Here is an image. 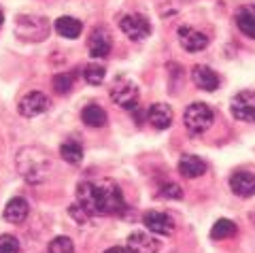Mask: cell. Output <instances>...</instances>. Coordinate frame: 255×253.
Returning <instances> with one entry per match:
<instances>
[{"mask_svg": "<svg viewBox=\"0 0 255 253\" xmlns=\"http://www.w3.org/2000/svg\"><path fill=\"white\" fill-rule=\"evenodd\" d=\"M77 202L90 213V215H119L126 211V200L119 185L113 181H102V183H79L77 187Z\"/></svg>", "mask_w": 255, "mask_h": 253, "instance_id": "cell-1", "label": "cell"}, {"mask_svg": "<svg viewBox=\"0 0 255 253\" xmlns=\"http://www.w3.org/2000/svg\"><path fill=\"white\" fill-rule=\"evenodd\" d=\"M15 168L21 175V179L30 185H38L49 177L53 168L51 155L38 145H28L21 147L17 155H15Z\"/></svg>", "mask_w": 255, "mask_h": 253, "instance_id": "cell-2", "label": "cell"}, {"mask_svg": "<svg viewBox=\"0 0 255 253\" xmlns=\"http://www.w3.org/2000/svg\"><path fill=\"white\" fill-rule=\"evenodd\" d=\"M183 122H185V128L189 134L200 136V134H204L213 126L215 113L209 105H204V102H191V105L185 109V113H183Z\"/></svg>", "mask_w": 255, "mask_h": 253, "instance_id": "cell-3", "label": "cell"}, {"mask_svg": "<svg viewBox=\"0 0 255 253\" xmlns=\"http://www.w3.org/2000/svg\"><path fill=\"white\" fill-rule=\"evenodd\" d=\"M111 100L126 111H132L138 107V85L128 77H117L111 85Z\"/></svg>", "mask_w": 255, "mask_h": 253, "instance_id": "cell-4", "label": "cell"}, {"mask_svg": "<svg viewBox=\"0 0 255 253\" xmlns=\"http://www.w3.org/2000/svg\"><path fill=\"white\" fill-rule=\"evenodd\" d=\"M15 32L23 41H45L49 34V21L45 17H36V15H21L15 21Z\"/></svg>", "mask_w": 255, "mask_h": 253, "instance_id": "cell-5", "label": "cell"}, {"mask_svg": "<svg viewBox=\"0 0 255 253\" xmlns=\"http://www.w3.org/2000/svg\"><path fill=\"white\" fill-rule=\"evenodd\" d=\"M119 28L122 32L130 38V41H142L151 34V23L145 15L140 13H130V15H122L119 17Z\"/></svg>", "mask_w": 255, "mask_h": 253, "instance_id": "cell-6", "label": "cell"}, {"mask_svg": "<svg viewBox=\"0 0 255 253\" xmlns=\"http://www.w3.org/2000/svg\"><path fill=\"white\" fill-rule=\"evenodd\" d=\"M230 111H232V115L238 122L255 124V92L253 90L238 92L232 98V102H230Z\"/></svg>", "mask_w": 255, "mask_h": 253, "instance_id": "cell-7", "label": "cell"}, {"mask_svg": "<svg viewBox=\"0 0 255 253\" xmlns=\"http://www.w3.org/2000/svg\"><path fill=\"white\" fill-rule=\"evenodd\" d=\"M87 49H90L92 58H107L113 49V38H111V32L107 28H94L90 38H87Z\"/></svg>", "mask_w": 255, "mask_h": 253, "instance_id": "cell-8", "label": "cell"}, {"mask_svg": "<svg viewBox=\"0 0 255 253\" xmlns=\"http://www.w3.org/2000/svg\"><path fill=\"white\" fill-rule=\"evenodd\" d=\"M159 247H162V245H159L155 236L149 232H142V230L132 232L126 241V249L130 253H157Z\"/></svg>", "mask_w": 255, "mask_h": 253, "instance_id": "cell-9", "label": "cell"}, {"mask_svg": "<svg viewBox=\"0 0 255 253\" xmlns=\"http://www.w3.org/2000/svg\"><path fill=\"white\" fill-rule=\"evenodd\" d=\"M142 224L151 234H159V236H170L174 232V224L170 215H166L162 211H147L142 215Z\"/></svg>", "mask_w": 255, "mask_h": 253, "instance_id": "cell-10", "label": "cell"}, {"mask_svg": "<svg viewBox=\"0 0 255 253\" xmlns=\"http://www.w3.org/2000/svg\"><path fill=\"white\" fill-rule=\"evenodd\" d=\"M19 115L23 117H36L49 109V98L43 92H28L26 96L19 100Z\"/></svg>", "mask_w": 255, "mask_h": 253, "instance_id": "cell-11", "label": "cell"}, {"mask_svg": "<svg viewBox=\"0 0 255 253\" xmlns=\"http://www.w3.org/2000/svg\"><path fill=\"white\" fill-rule=\"evenodd\" d=\"M179 43H181V47L185 51L196 53V51L206 49V45H209V36L202 34L200 30L191 28V26H181L179 28Z\"/></svg>", "mask_w": 255, "mask_h": 253, "instance_id": "cell-12", "label": "cell"}, {"mask_svg": "<svg viewBox=\"0 0 255 253\" xmlns=\"http://www.w3.org/2000/svg\"><path fill=\"white\" fill-rule=\"evenodd\" d=\"M230 189L241 196V198H251L255 196V172L249 170H236L230 177Z\"/></svg>", "mask_w": 255, "mask_h": 253, "instance_id": "cell-13", "label": "cell"}, {"mask_svg": "<svg viewBox=\"0 0 255 253\" xmlns=\"http://www.w3.org/2000/svg\"><path fill=\"white\" fill-rule=\"evenodd\" d=\"M147 122L153 126L155 130H166L172 126V109L164 102H155L147 111Z\"/></svg>", "mask_w": 255, "mask_h": 253, "instance_id": "cell-14", "label": "cell"}, {"mask_svg": "<svg viewBox=\"0 0 255 253\" xmlns=\"http://www.w3.org/2000/svg\"><path fill=\"white\" fill-rule=\"evenodd\" d=\"M191 79H194L196 88L198 90H204V92H215L219 88V75L215 73L213 68L209 66H196L191 70Z\"/></svg>", "mask_w": 255, "mask_h": 253, "instance_id": "cell-15", "label": "cell"}, {"mask_svg": "<svg viewBox=\"0 0 255 253\" xmlns=\"http://www.w3.org/2000/svg\"><path fill=\"white\" fill-rule=\"evenodd\" d=\"M179 172L187 179H198L206 172V164L202 157H198L194 153H185V155H181V160H179Z\"/></svg>", "mask_w": 255, "mask_h": 253, "instance_id": "cell-16", "label": "cell"}, {"mask_svg": "<svg viewBox=\"0 0 255 253\" xmlns=\"http://www.w3.org/2000/svg\"><path fill=\"white\" fill-rule=\"evenodd\" d=\"M28 213H30V207H28L26 198L17 196V198H13V200L6 202L2 217L9 221V224H23V221L28 219Z\"/></svg>", "mask_w": 255, "mask_h": 253, "instance_id": "cell-17", "label": "cell"}, {"mask_svg": "<svg viewBox=\"0 0 255 253\" xmlns=\"http://www.w3.org/2000/svg\"><path fill=\"white\" fill-rule=\"evenodd\" d=\"M234 19H236L238 30H241L245 36L255 38V4H245V6H241V9L236 11Z\"/></svg>", "mask_w": 255, "mask_h": 253, "instance_id": "cell-18", "label": "cell"}, {"mask_svg": "<svg viewBox=\"0 0 255 253\" xmlns=\"http://www.w3.org/2000/svg\"><path fill=\"white\" fill-rule=\"evenodd\" d=\"M55 32L64 38H79L83 32V23L75 19V17H68V15H64V17H58L53 23Z\"/></svg>", "mask_w": 255, "mask_h": 253, "instance_id": "cell-19", "label": "cell"}, {"mask_svg": "<svg viewBox=\"0 0 255 253\" xmlns=\"http://www.w3.org/2000/svg\"><path fill=\"white\" fill-rule=\"evenodd\" d=\"M81 120L85 126H90V128H102V126H107V113H105V109L98 105H87L81 111Z\"/></svg>", "mask_w": 255, "mask_h": 253, "instance_id": "cell-20", "label": "cell"}, {"mask_svg": "<svg viewBox=\"0 0 255 253\" xmlns=\"http://www.w3.org/2000/svg\"><path fill=\"white\" fill-rule=\"evenodd\" d=\"M60 155H62L64 162H68V164H79V162L83 160V147H81V143H77V140L68 138L66 143H62Z\"/></svg>", "mask_w": 255, "mask_h": 253, "instance_id": "cell-21", "label": "cell"}, {"mask_svg": "<svg viewBox=\"0 0 255 253\" xmlns=\"http://www.w3.org/2000/svg\"><path fill=\"white\" fill-rule=\"evenodd\" d=\"M236 234V224L232 219H217L211 228V239L215 241H223V239H230V236Z\"/></svg>", "mask_w": 255, "mask_h": 253, "instance_id": "cell-22", "label": "cell"}, {"mask_svg": "<svg viewBox=\"0 0 255 253\" xmlns=\"http://www.w3.org/2000/svg\"><path fill=\"white\" fill-rule=\"evenodd\" d=\"M105 77H107V70L102 64H96V62H92V64H87L83 68V79L90 85H100L102 81H105Z\"/></svg>", "mask_w": 255, "mask_h": 253, "instance_id": "cell-23", "label": "cell"}, {"mask_svg": "<svg viewBox=\"0 0 255 253\" xmlns=\"http://www.w3.org/2000/svg\"><path fill=\"white\" fill-rule=\"evenodd\" d=\"M73 85H75V73H60L53 77V90L58 92L60 96L68 94L73 90Z\"/></svg>", "mask_w": 255, "mask_h": 253, "instance_id": "cell-24", "label": "cell"}, {"mask_svg": "<svg viewBox=\"0 0 255 253\" xmlns=\"http://www.w3.org/2000/svg\"><path fill=\"white\" fill-rule=\"evenodd\" d=\"M47 253H75V245L68 236H55L47 247Z\"/></svg>", "mask_w": 255, "mask_h": 253, "instance_id": "cell-25", "label": "cell"}, {"mask_svg": "<svg viewBox=\"0 0 255 253\" xmlns=\"http://www.w3.org/2000/svg\"><path fill=\"white\" fill-rule=\"evenodd\" d=\"M68 215L75 219L77 226H85V224H90V219H92V215H90V213H87L79 202L70 204V207H68Z\"/></svg>", "mask_w": 255, "mask_h": 253, "instance_id": "cell-26", "label": "cell"}, {"mask_svg": "<svg viewBox=\"0 0 255 253\" xmlns=\"http://www.w3.org/2000/svg\"><path fill=\"white\" fill-rule=\"evenodd\" d=\"M159 198H166V200H181L183 198V189L177 183H164L159 187Z\"/></svg>", "mask_w": 255, "mask_h": 253, "instance_id": "cell-27", "label": "cell"}, {"mask_svg": "<svg viewBox=\"0 0 255 253\" xmlns=\"http://www.w3.org/2000/svg\"><path fill=\"white\" fill-rule=\"evenodd\" d=\"M0 253H19V241L11 234L0 236Z\"/></svg>", "mask_w": 255, "mask_h": 253, "instance_id": "cell-28", "label": "cell"}, {"mask_svg": "<svg viewBox=\"0 0 255 253\" xmlns=\"http://www.w3.org/2000/svg\"><path fill=\"white\" fill-rule=\"evenodd\" d=\"M105 253H130V251H128L126 247H109Z\"/></svg>", "mask_w": 255, "mask_h": 253, "instance_id": "cell-29", "label": "cell"}, {"mask_svg": "<svg viewBox=\"0 0 255 253\" xmlns=\"http://www.w3.org/2000/svg\"><path fill=\"white\" fill-rule=\"evenodd\" d=\"M2 23H4V13H2V9H0V28H2Z\"/></svg>", "mask_w": 255, "mask_h": 253, "instance_id": "cell-30", "label": "cell"}]
</instances>
